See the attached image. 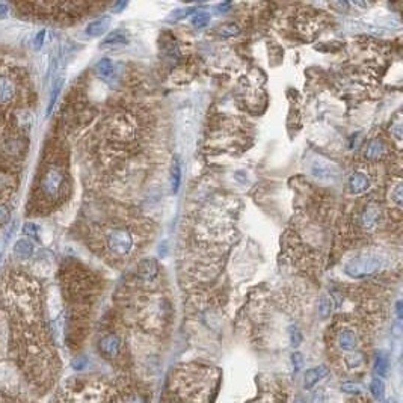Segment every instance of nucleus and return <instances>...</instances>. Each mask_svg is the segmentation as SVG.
I'll use <instances>...</instances> for the list:
<instances>
[{"mask_svg": "<svg viewBox=\"0 0 403 403\" xmlns=\"http://www.w3.org/2000/svg\"><path fill=\"white\" fill-rule=\"evenodd\" d=\"M382 266H384V260L379 255L363 254L347 262L344 266V272L350 278H366V276L376 273L377 270H381Z\"/></svg>", "mask_w": 403, "mask_h": 403, "instance_id": "f257e3e1", "label": "nucleus"}, {"mask_svg": "<svg viewBox=\"0 0 403 403\" xmlns=\"http://www.w3.org/2000/svg\"><path fill=\"white\" fill-rule=\"evenodd\" d=\"M65 184V174L59 167H50L45 169L41 181H39V191L41 194L49 200H58L62 194Z\"/></svg>", "mask_w": 403, "mask_h": 403, "instance_id": "f03ea898", "label": "nucleus"}, {"mask_svg": "<svg viewBox=\"0 0 403 403\" xmlns=\"http://www.w3.org/2000/svg\"><path fill=\"white\" fill-rule=\"evenodd\" d=\"M107 248L116 257H127L134 246L132 233L126 228H115L107 234Z\"/></svg>", "mask_w": 403, "mask_h": 403, "instance_id": "7ed1b4c3", "label": "nucleus"}, {"mask_svg": "<svg viewBox=\"0 0 403 403\" xmlns=\"http://www.w3.org/2000/svg\"><path fill=\"white\" fill-rule=\"evenodd\" d=\"M310 174L323 183H336L341 177V171L334 162L325 157H314L310 163Z\"/></svg>", "mask_w": 403, "mask_h": 403, "instance_id": "20e7f679", "label": "nucleus"}, {"mask_svg": "<svg viewBox=\"0 0 403 403\" xmlns=\"http://www.w3.org/2000/svg\"><path fill=\"white\" fill-rule=\"evenodd\" d=\"M381 222V210L376 204H369L361 216H360V224H361V228L366 230V231H374L377 228Z\"/></svg>", "mask_w": 403, "mask_h": 403, "instance_id": "39448f33", "label": "nucleus"}, {"mask_svg": "<svg viewBox=\"0 0 403 403\" xmlns=\"http://www.w3.org/2000/svg\"><path fill=\"white\" fill-rule=\"evenodd\" d=\"M17 96V85L12 77L0 74V104L9 103Z\"/></svg>", "mask_w": 403, "mask_h": 403, "instance_id": "423d86ee", "label": "nucleus"}, {"mask_svg": "<svg viewBox=\"0 0 403 403\" xmlns=\"http://www.w3.org/2000/svg\"><path fill=\"white\" fill-rule=\"evenodd\" d=\"M96 73L100 76L104 82L113 83L116 80V68L112 59L109 58H103L97 64H96Z\"/></svg>", "mask_w": 403, "mask_h": 403, "instance_id": "0eeeda50", "label": "nucleus"}, {"mask_svg": "<svg viewBox=\"0 0 403 403\" xmlns=\"http://www.w3.org/2000/svg\"><path fill=\"white\" fill-rule=\"evenodd\" d=\"M370 187V178L367 174L364 172H353L349 178V189L352 194H363L366 191H369Z\"/></svg>", "mask_w": 403, "mask_h": 403, "instance_id": "6e6552de", "label": "nucleus"}, {"mask_svg": "<svg viewBox=\"0 0 403 403\" xmlns=\"http://www.w3.org/2000/svg\"><path fill=\"white\" fill-rule=\"evenodd\" d=\"M120 347H121V340H120L118 336L109 334V336L101 338L100 350L104 355H107V357H115V355H118Z\"/></svg>", "mask_w": 403, "mask_h": 403, "instance_id": "1a4fd4ad", "label": "nucleus"}, {"mask_svg": "<svg viewBox=\"0 0 403 403\" xmlns=\"http://www.w3.org/2000/svg\"><path fill=\"white\" fill-rule=\"evenodd\" d=\"M329 374V369L326 366H319L314 369H310L305 374V381H303V387L306 390H311L320 379H325Z\"/></svg>", "mask_w": 403, "mask_h": 403, "instance_id": "9d476101", "label": "nucleus"}, {"mask_svg": "<svg viewBox=\"0 0 403 403\" xmlns=\"http://www.w3.org/2000/svg\"><path fill=\"white\" fill-rule=\"evenodd\" d=\"M385 154H387V148L381 139H371L364 150V157L370 159V160H379Z\"/></svg>", "mask_w": 403, "mask_h": 403, "instance_id": "9b49d317", "label": "nucleus"}, {"mask_svg": "<svg viewBox=\"0 0 403 403\" xmlns=\"http://www.w3.org/2000/svg\"><path fill=\"white\" fill-rule=\"evenodd\" d=\"M337 343H338V347L341 350H346V352H352L357 349L358 346V338L357 334L350 329H344L341 331L338 337H337Z\"/></svg>", "mask_w": 403, "mask_h": 403, "instance_id": "f8f14e48", "label": "nucleus"}, {"mask_svg": "<svg viewBox=\"0 0 403 403\" xmlns=\"http://www.w3.org/2000/svg\"><path fill=\"white\" fill-rule=\"evenodd\" d=\"M34 249L35 246L34 243H32V240H31L29 237H26V239H20V240L15 243V246H14V254H15V257L20 258V260H28V258L32 257Z\"/></svg>", "mask_w": 403, "mask_h": 403, "instance_id": "ddd939ff", "label": "nucleus"}, {"mask_svg": "<svg viewBox=\"0 0 403 403\" xmlns=\"http://www.w3.org/2000/svg\"><path fill=\"white\" fill-rule=\"evenodd\" d=\"M109 26H110V18H109V17H100V18L91 21V23L86 26L85 32H86V35H89V36H100V35L106 34V31L109 29Z\"/></svg>", "mask_w": 403, "mask_h": 403, "instance_id": "4468645a", "label": "nucleus"}, {"mask_svg": "<svg viewBox=\"0 0 403 403\" xmlns=\"http://www.w3.org/2000/svg\"><path fill=\"white\" fill-rule=\"evenodd\" d=\"M127 42H129V32L124 29H116L103 39L101 45H123Z\"/></svg>", "mask_w": 403, "mask_h": 403, "instance_id": "2eb2a0df", "label": "nucleus"}, {"mask_svg": "<svg viewBox=\"0 0 403 403\" xmlns=\"http://www.w3.org/2000/svg\"><path fill=\"white\" fill-rule=\"evenodd\" d=\"M169 183H171V191L172 194H177L180 186H181V163L178 159H174L171 172H169Z\"/></svg>", "mask_w": 403, "mask_h": 403, "instance_id": "dca6fc26", "label": "nucleus"}, {"mask_svg": "<svg viewBox=\"0 0 403 403\" xmlns=\"http://www.w3.org/2000/svg\"><path fill=\"white\" fill-rule=\"evenodd\" d=\"M388 369H390V360H388V355L385 352H379L376 355V360H374V373L381 377H385L388 374Z\"/></svg>", "mask_w": 403, "mask_h": 403, "instance_id": "f3484780", "label": "nucleus"}, {"mask_svg": "<svg viewBox=\"0 0 403 403\" xmlns=\"http://www.w3.org/2000/svg\"><path fill=\"white\" fill-rule=\"evenodd\" d=\"M62 85H64V79L62 77H58L53 82V86L50 89V99H49V104H47V116L52 113V110H53V107L56 104V100H58V97H59V94L62 91Z\"/></svg>", "mask_w": 403, "mask_h": 403, "instance_id": "a211bd4d", "label": "nucleus"}, {"mask_svg": "<svg viewBox=\"0 0 403 403\" xmlns=\"http://www.w3.org/2000/svg\"><path fill=\"white\" fill-rule=\"evenodd\" d=\"M139 273L144 279L151 281L157 275V263L154 260H144L139 266Z\"/></svg>", "mask_w": 403, "mask_h": 403, "instance_id": "6ab92c4d", "label": "nucleus"}, {"mask_svg": "<svg viewBox=\"0 0 403 403\" xmlns=\"http://www.w3.org/2000/svg\"><path fill=\"white\" fill-rule=\"evenodd\" d=\"M370 393L377 402H384L385 399V384L379 377H373L370 382Z\"/></svg>", "mask_w": 403, "mask_h": 403, "instance_id": "aec40b11", "label": "nucleus"}, {"mask_svg": "<svg viewBox=\"0 0 403 403\" xmlns=\"http://www.w3.org/2000/svg\"><path fill=\"white\" fill-rule=\"evenodd\" d=\"M213 32L222 36V38H231V36L240 34V28L235 23H225V25H221L219 28H216Z\"/></svg>", "mask_w": 403, "mask_h": 403, "instance_id": "412c9836", "label": "nucleus"}, {"mask_svg": "<svg viewBox=\"0 0 403 403\" xmlns=\"http://www.w3.org/2000/svg\"><path fill=\"white\" fill-rule=\"evenodd\" d=\"M334 305H336V302H334V298H333V296H323V298L320 299V303H319V311H320V314H322L323 317L329 316V314L333 313V310H334Z\"/></svg>", "mask_w": 403, "mask_h": 403, "instance_id": "4be33fe9", "label": "nucleus"}, {"mask_svg": "<svg viewBox=\"0 0 403 403\" xmlns=\"http://www.w3.org/2000/svg\"><path fill=\"white\" fill-rule=\"evenodd\" d=\"M210 14L208 12H197L194 17H192V25H194V28L195 29H202V28H205L208 23H210Z\"/></svg>", "mask_w": 403, "mask_h": 403, "instance_id": "5701e85b", "label": "nucleus"}, {"mask_svg": "<svg viewBox=\"0 0 403 403\" xmlns=\"http://www.w3.org/2000/svg\"><path fill=\"white\" fill-rule=\"evenodd\" d=\"M391 201L396 202V205L402 207L403 204V186L402 183H397L394 189L391 191Z\"/></svg>", "mask_w": 403, "mask_h": 403, "instance_id": "b1692460", "label": "nucleus"}, {"mask_svg": "<svg viewBox=\"0 0 403 403\" xmlns=\"http://www.w3.org/2000/svg\"><path fill=\"white\" fill-rule=\"evenodd\" d=\"M363 387L360 384H355V382H344L341 384V391L343 393H347V394H358L361 393Z\"/></svg>", "mask_w": 403, "mask_h": 403, "instance_id": "393cba45", "label": "nucleus"}, {"mask_svg": "<svg viewBox=\"0 0 403 403\" xmlns=\"http://www.w3.org/2000/svg\"><path fill=\"white\" fill-rule=\"evenodd\" d=\"M292 364H293L295 373H298L299 370H302L303 364H305V360H303V355L301 352H295V353L292 355Z\"/></svg>", "mask_w": 403, "mask_h": 403, "instance_id": "a878e982", "label": "nucleus"}, {"mask_svg": "<svg viewBox=\"0 0 403 403\" xmlns=\"http://www.w3.org/2000/svg\"><path fill=\"white\" fill-rule=\"evenodd\" d=\"M290 341H292V346H293V347L301 346V343H302V334H301V331H299L298 328H292V329H290Z\"/></svg>", "mask_w": 403, "mask_h": 403, "instance_id": "bb28decb", "label": "nucleus"}, {"mask_svg": "<svg viewBox=\"0 0 403 403\" xmlns=\"http://www.w3.org/2000/svg\"><path fill=\"white\" fill-rule=\"evenodd\" d=\"M9 218H11V210H9V207H8L6 204L0 202V227L5 225V224L9 221Z\"/></svg>", "mask_w": 403, "mask_h": 403, "instance_id": "cd10ccee", "label": "nucleus"}, {"mask_svg": "<svg viewBox=\"0 0 403 403\" xmlns=\"http://www.w3.org/2000/svg\"><path fill=\"white\" fill-rule=\"evenodd\" d=\"M38 231H39V227L34 224V222H26L23 225V233L29 237H36L38 235Z\"/></svg>", "mask_w": 403, "mask_h": 403, "instance_id": "c85d7f7f", "label": "nucleus"}, {"mask_svg": "<svg viewBox=\"0 0 403 403\" xmlns=\"http://www.w3.org/2000/svg\"><path fill=\"white\" fill-rule=\"evenodd\" d=\"M71 366H73V369L74 370L85 369V367L88 366V358H86V357H77V358L73 360Z\"/></svg>", "mask_w": 403, "mask_h": 403, "instance_id": "c756f323", "label": "nucleus"}, {"mask_svg": "<svg viewBox=\"0 0 403 403\" xmlns=\"http://www.w3.org/2000/svg\"><path fill=\"white\" fill-rule=\"evenodd\" d=\"M325 402H326V396H325L323 390H317V391L311 396V399H310V403H325Z\"/></svg>", "mask_w": 403, "mask_h": 403, "instance_id": "7c9ffc66", "label": "nucleus"}, {"mask_svg": "<svg viewBox=\"0 0 403 403\" xmlns=\"http://www.w3.org/2000/svg\"><path fill=\"white\" fill-rule=\"evenodd\" d=\"M44 39H45V31H39V32L36 34V36H35V49H41L42 44H44Z\"/></svg>", "mask_w": 403, "mask_h": 403, "instance_id": "2f4dec72", "label": "nucleus"}, {"mask_svg": "<svg viewBox=\"0 0 403 403\" xmlns=\"http://www.w3.org/2000/svg\"><path fill=\"white\" fill-rule=\"evenodd\" d=\"M195 8H187V9H181V11H177L178 14H174L172 18H183V17H187L191 12H194Z\"/></svg>", "mask_w": 403, "mask_h": 403, "instance_id": "473e14b6", "label": "nucleus"}, {"mask_svg": "<svg viewBox=\"0 0 403 403\" xmlns=\"http://www.w3.org/2000/svg\"><path fill=\"white\" fill-rule=\"evenodd\" d=\"M8 14H9V8H8V5H6L5 2H0V20L6 18Z\"/></svg>", "mask_w": 403, "mask_h": 403, "instance_id": "72a5a7b5", "label": "nucleus"}, {"mask_svg": "<svg viewBox=\"0 0 403 403\" xmlns=\"http://www.w3.org/2000/svg\"><path fill=\"white\" fill-rule=\"evenodd\" d=\"M396 310H397V316H399V319H402V317H403V303H402V301H399V302H397V305H396Z\"/></svg>", "mask_w": 403, "mask_h": 403, "instance_id": "f704fd0d", "label": "nucleus"}, {"mask_svg": "<svg viewBox=\"0 0 403 403\" xmlns=\"http://www.w3.org/2000/svg\"><path fill=\"white\" fill-rule=\"evenodd\" d=\"M230 6H231V3H228V2H227V3H221V5H218V9H219L221 12H224V11H227Z\"/></svg>", "mask_w": 403, "mask_h": 403, "instance_id": "c9c22d12", "label": "nucleus"}, {"mask_svg": "<svg viewBox=\"0 0 403 403\" xmlns=\"http://www.w3.org/2000/svg\"><path fill=\"white\" fill-rule=\"evenodd\" d=\"M129 403H145V402H144V399H140V397L134 396V397H132V399H130V402Z\"/></svg>", "mask_w": 403, "mask_h": 403, "instance_id": "e433bc0d", "label": "nucleus"}, {"mask_svg": "<svg viewBox=\"0 0 403 403\" xmlns=\"http://www.w3.org/2000/svg\"><path fill=\"white\" fill-rule=\"evenodd\" d=\"M293 403H305V402H303L302 397H296V399H295V402H293Z\"/></svg>", "mask_w": 403, "mask_h": 403, "instance_id": "4c0bfd02", "label": "nucleus"}, {"mask_svg": "<svg viewBox=\"0 0 403 403\" xmlns=\"http://www.w3.org/2000/svg\"><path fill=\"white\" fill-rule=\"evenodd\" d=\"M385 403H397V402H396L394 399H388V400H387V402H385Z\"/></svg>", "mask_w": 403, "mask_h": 403, "instance_id": "58836bf2", "label": "nucleus"}, {"mask_svg": "<svg viewBox=\"0 0 403 403\" xmlns=\"http://www.w3.org/2000/svg\"><path fill=\"white\" fill-rule=\"evenodd\" d=\"M0 262H2V254H0Z\"/></svg>", "mask_w": 403, "mask_h": 403, "instance_id": "ea45409f", "label": "nucleus"}]
</instances>
